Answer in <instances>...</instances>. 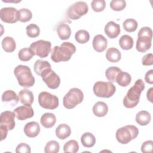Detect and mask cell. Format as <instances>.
Listing matches in <instances>:
<instances>
[{
    "label": "cell",
    "mask_w": 153,
    "mask_h": 153,
    "mask_svg": "<svg viewBox=\"0 0 153 153\" xmlns=\"http://www.w3.org/2000/svg\"><path fill=\"white\" fill-rule=\"evenodd\" d=\"M76 51L75 46L70 42H64L60 46H54L51 50V59L56 63L70 60Z\"/></svg>",
    "instance_id": "1"
},
{
    "label": "cell",
    "mask_w": 153,
    "mask_h": 153,
    "mask_svg": "<svg viewBox=\"0 0 153 153\" xmlns=\"http://www.w3.org/2000/svg\"><path fill=\"white\" fill-rule=\"evenodd\" d=\"M145 89V84L142 79L136 81L134 84L128 90L123 99V105L127 108H133L138 104L140 96Z\"/></svg>",
    "instance_id": "2"
},
{
    "label": "cell",
    "mask_w": 153,
    "mask_h": 153,
    "mask_svg": "<svg viewBox=\"0 0 153 153\" xmlns=\"http://www.w3.org/2000/svg\"><path fill=\"white\" fill-rule=\"evenodd\" d=\"M14 74L19 84L23 87H31L35 84V79L31 70L26 65H19L17 66L14 68Z\"/></svg>",
    "instance_id": "3"
},
{
    "label": "cell",
    "mask_w": 153,
    "mask_h": 153,
    "mask_svg": "<svg viewBox=\"0 0 153 153\" xmlns=\"http://www.w3.org/2000/svg\"><path fill=\"white\" fill-rule=\"evenodd\" d=\"M152 31L151 27L145 26L140 28L137 33L136 50L140 53H145L151 47Z\"/></svg>",
    "instance_id": "4"
},
{
    "label": "cell",
    "mask_w": 153,
    "mask_h": 153,
    "mask_svg": "<svg viewBox=\"0 0 153 153\" xmlns=\"http://www.w3.org/2000/svg\"><path fill=\"white\" fill-rule=\"evenodd\" d=\"M139 134L137 127L133 125H127L118 128L115 134L117 141L121 144H127L135 139Z\"/></svg>",
    "instance_id": "5"
},
{
    "label": "cell",
    "mask_w": 153,
    "mask_h": 153,
    "mask_svg": "<svg viewBox=\"0 0 153 153\" xmlns=\"http://www.w3.org/2000/svg\"><path fill=\"white\" fill-rule=\"evenodd\" d=\"M84 99L82 91L78 88H72L65 95L63 99V106L68 109H73L81 103Z\"/></svg>",
    "instance_id": "6"
},
{
    "label": "cell",
    "mask_w": 153,
    "mask_h": 153,
    "mask_svg": "<svg viewBox=\"0 0 153 153\" xmlns=\"http://www.w3.org/2000/svg\"><path fill=\"white\" fill-rule=\"evenodd\" d=\"M115 91V86L109 81H97L93 85V92L99 97L109 98L114 95Z\"/></svg>",
    "instance_id": "7"
},
{
    "label": "cell",
    "mask_w": 153,
    "mask_h": 153,
    "mask_svg": "<svg viewBox=\"0 0 153 153\" xmlns=\"http://www.w3.org/2000/svg\"><path fill=\"white\" fill-rule=\"evenodd\" d=\"M88 11V7L84 1H77L71 5L67 10V16L71 20H78Z\"/></svg>",
    "instance_id": "8"
},
{
    "label": "cell",
    "mask_w": 153,
    "mask_h": 153,
    "mask_svg": "<svg viewBox=\"0 0 153 153\" xmlns=\"http://www.w3.org/2000/svg\"><path fill=\"white\" fill-rule=\"evenodd\" d=\"M39 105L43 108L47 109H54L59 106L58 97L46 91L41 92L38 96Z\"/></svg>",
    "instance_id": "9"
},
{
    "label": "cell",
    "mask_w": 153,
    "mask_h": 153,
    "mask_svg": "<svg viewBox=\"0 0 153 153\" xmlns=\"http://www.w3.org/2000/svg\"><path fill=\"white\" fill-rule=\"evenodd\" d=\"M51 43L48 41L40 39L32 42L29 48L32 49L35 55L41 58L47 57L51 51Z\"/></svg>",
    "instance_id": "10"
},
{
    "label": "cell",
    "mask_w": 153,
    "mask_h": 153,
    "mask_svg": "<svg viewBox=\"0 0 153 153\" xmlns=\"http://www.w3.org/2000/svg\"><path fill=\"white\" fill-rule=\"evenodd\" d=\"M41 76L43 81L50 88L56 89L60 85V78L51 68L45 69L42 73Z\"/></svg>",
    "instance_id": "11"
},
{
    "label": "cell",
    "mask_w": 153,
    "mask_h": 153,
    "mask_svg": "<svg viewBox=\"0 0 153 153\" xmlns=\"http://www.w3.org/2000/svg\"><path fill=\"white\" fill-rule=\"evenodd\" d=\"M0 18L7 23H14L19 20V11L14 7H4L1 9Z\"/></svg>",
    "instance_id": "12"
},
{
    "label": "cell",
    "mask_w": 153,
    "mask_h": 153,
    "mask_svg": "<svg viewBox=\"0 0 153 153\" xmlns=\"http://www.w3.org/2000/svg\"><path fill=\"white\" fill-rule=\"evenodd\" d=\"M13 112L16 117L20 121L32 118L34 115V111L30 105H23L16 108Z\"/></svg>",
    "instance_id": "13"
},
{
    "label": "cell",
    "mask_w": 153,
    "mask_h": 153,
    "mask_svg": "<svg viewBox=\"0 0 153 153\" xmlns=\"http://www.w3.org/2000/svg\"><path fill=\"white\" fill-rule=\"evenodd\" d=\"M15 115L13 112L5 111L1 114L0 125L6 126L8 130H12L15 127Z\"/></svg>",
    "instance_id": "14"
},
{
    "label": "cell",
    "mask_w": 153,
    "mask_h": 153,
    "mask_svg": "<svg viewBox=\"0 0 153 153\" xmlns=\"http://www.w3.org/2000/svg\"><path fill=\"white\" fill-rule=\"evenodd\" d=\"M104 31L109 38H115L120 33V26L113 21H110L105 25Z\"/></svg>",
    "instance_id": "15"
},
{
    "label": "cell",
    "mask_w": 153,
    "mask_h": 153,
    "mask_svg": "<svg viewBox=\"0 0 153 153\" xmlns=\"http://www.w3.org/2000/svg\"><path fill=\"white\" fill-rule=\"evenodd\" d=\"M93 47L97 52L101 53L105 50L108 46V41L102 35H96L93 39Z\"/></svg>",
    "instance_id": "16"
},
{
    "label": "cell",
    "mask_w": 153,
    "mask_h": 153,
    "mask_svg": "<svg viewBox=\"0 0 153 153\" xmlns=\"http://www.w3.org/2000/svg\"><path fill=\"white\" fill-rule=\"evenodd\" d=\"M40 129V126L37 122L31 121L25 126L24 133L29 137H35L39 133Z\"/></svg>",
    "instance_id": "17"
},
{
    "label": "cell",
    "mask_w": 153,
    "mask_h": 153,
    "mask_svg": "<svg viewBox=\"0 0 153 153\" xmlns=\"http://www.w3.org/2000/svg\"><path fill=\"white\" fill-rule=\"evenodd\" d=\"M20 102L24 105H31L34 100L33 93L28 89L21 90L18 94Z\"/></svg>",
    "instance_id": "18"
},
{
    "label": "cell",
    "mask_w": 153,
    "mask_h": 153,
    "mask_svg": "<svg viewBox=\"0 0 153 153\" xmlns=\"http://www.w3.org/2000/svg\"><path fill=\"white\" fill-rule=\"evenodd\" d=\"M56 122V117L53 113L47 112L44 114L40 119L41 125L45 128H49L53 127Z\"/></svg>",
    "instance_id": "19"
},
{
    "label": "cell",
    "mask_w": 153,
    "mask_h": 153,
    "mask_svg": "<svg viewBox=\"0 0 153 153\" xmlns=\"http://www.w3.org/2000/svg\"><path fill=\"white\" fill-rule=\"evenodd\" d=\"M57 33L62 40H66L69 38L71 35V29L69 26L65 23H60L57 27Z\"/></svg>",
    "instance_id": "20"
},
{
    "label": "cell",
    "mask_w": 153,
    "mask_h": 153,
    "mask_svg": "<svg viewBox=\"0 0 153 153\" xmlns=\"http://www.w3.org/2000/svg\"><path fill=\"white\" fill-rule=\"evenodd\" d=\"M55 132L56 136L59 139L64 140L71 135V129L66 124H61L57 127Z\"/></svg>",
    "instance_id": "21"
},
{
    "label": "cell",
    "mask_w": 153,
    "mask_h": 153,
    "mask_svg": "<svg viewBox=\"0 0 153 153\" xmlns=\"http://www.w3.org/2000/svg\"><path fill=\"white\" fill-rule=\"evenodd\" d=\"M108 111V106L103 102H96L93 107V112L94 114L99 117H105Z\"/></svg>",
    "instance_id": "22"
},
{
    "label": "cell",
    "mask_w": 153,
    "mask_h": 153,
    "mask_svg": "<svg viewBox=\"0 0 153 153\" xmlns=\"http://www.w3.org/2000/svg\"><path fill=\"white\" fill-rule=\"evenodd\" d=\"M19 100V96L13 90H6L3 93L2 95V101L3 102L10 103L12 105H16L18 103Z\"/></svg>",
    "instance_id": "23"
},
{
    "label": "cell",
    "mask_w": 153,
    "mask_h": 153,
    "mask_svg": "<svg viewBox=\"0 0 153 153\" xmlns=\"http://www.w3.org/2000/svg\"><path fill=\"white\" fill-rule=\"evenodd\" d=\"M106 59L112 63H116L120 60L121 58V52L115 47L109 48L106 52Z\"/></svg>",
    "instance_id": "24"
},
{
    "label": "cell",
    "mask_w": 153,
    "mask_h": 153,
    "mask_svg": "<svg viewBox=\"0 0 153 153\" xmlns=\"http://www.w3.org/2000/svg\"><path fill=\"white\" fill-rule=\"evenodd\" d=\"M151 119V116L146 111H141L137 113L136 115V121L140 126H146L148 125Z\"/></svg>",
    "instance_id": "25"
},
{
    "label": "cell",
    "mask_w": 153,
    "mask_h": 153,
    "mask_svg": "<svg viewBox=\"0 0 153 153\" xmlns=\"http://www.w3.org/2000/svg\"><path fill=\"white\" fill-rule=\"evenodd\" d=\"M3 50L7 53L14 51L16 48V44L14 39L11 36L5 37L1 42Z\"/></svg>",
    "instance_id": "26"
},
{
    "label": "cell",
    "mask_w": 153,
    "mask_h": 153,
    "mask_svg": "<svg viewBox=\"0 0 153 153\" xmlns=\"http://www.w3.org/2000/svg\"><path fill=\"white\" fill-rule=\"evenodd\" d=\"M81 142L84 147L91 148L96 143V138L91 133L86 132L81 136Z\"/></svg>",
    "instance_id": "27"
},
{
    "label": "cell",
    "mask_w": 153,
    "mask_h": 153,
    "mask_svg": "<svg viewBox=\"0 0 153 153\" xmlns=\"http://www.w3.org/2000/svg\"><path fill=\"white\" fill-rule=\"evenodd\" d=\"M51 68V65L48 61L42 60H37L33 66L34 71L38 75L41 76L42 73L47 69Z\"/></svg>",
    "instance_id": "28"
},
{
    "label": "cell",
    "mask_w": 153,
    "mask_h": 153,
    "mask_svg": "<svg viewBox=\"0 0 153 153\" xmlns=\"http://www.w3.org/2000/svg\"><path fill=\"white\" fill-rule=\"evenodd\" d=\"M131 81V75L128 73L126 72H123L122 71L118 74L116 78V82L121 87L128 86L130 84Z\"/></svg>",
    "instance_id": "29"
},
{
    "label": "cell",
    "mask_w": 153,
    "mask_h": 153,
    "mask_svg": "<svg viewBox=\"0 0 153 153\" xmlns=\"http://www.w3.org/2000/svg\"><path fill=\"white\" fill-rule=\"evenodd\" d=\"M119 45L123 50H130L133 46V39L131 36L128 35H124L119 39Z\"/></svg>",
    "instance_id": "30"
},
{
    "label": "cell",
    "mask_w": 153,
    "mask_h": 153,
    "mask_svg": "<svg viewBox=\"0 0 153 153\" xmlns=\"http://www.w3.org/2000/svg\"><path fill=\"white\" fill-rule=\"evenodd\" d=\"M121 70L117 66L108 68L105 71V76L109 82H116V78Z\"/></svg>",
    "instance_id": "31"
},
{
    "label": "cell",
    "mask_w": 153,
    "mask_h": 153,
    "mask_svg": "<svg viewBox=\"0 0 153 153\" xmlns=\"http://www.w3.org/2000/svg\"><path fill=\"white\" fill-rule=\"evenodd\" d=\"M35 56L34 53L30 48L25 47L21 49L18 53L19 59L23 62H27L30 60Z\"/></svg>",
    "instance_id": "32"
},
{
    "label": "cell",
    "mask_w": 153,
    "mask_h": 153,
    "mask_svg": "<svg viewBox=\"0 0 153 153\" xmlns=\"http://www.w3.org/2000/svg\"><path fill=\"white\" fill-rule=\"evenodd\" d=\"M75 39L79 44H85L89 41L90 34L85 30H79L75 33Z\"/></svg>",
    "instance_id": "33"
},
{
    "label": "cell",
    "mask_w": 153,
    "mask_h": 153,
    "mask_svg": "<svg viewBox=\"0 0 153 153\" xmlns=\"http://www.w3.org/2000/svg\"><path fill=\"white\" fill-rule=\"evenodd\" d=\"M138 24L136 20L133 19H127L123 23L124 29L128 32H133L135 31L137 27Z\"/></svg>",
    "instance_id": "34"
},
{
    "label": "cell",
    "mask_w": 153,
    "mask_h": 153,
    "mask_svg": "<svg viewBox=\"0 0 153 153\" xmlns=\"http://www.w3.org/2000/svg\"><path fill=\"white\" fill-rule=\"evenodd\" d=\"M79 150L78 143L75 140H70L65 143L63 151L65 152L75 153Z\"/></svg>",
    "instance_id": "35"
},
{
    "label": "cell",
    "mask_w": 153,
    "mask_h": 153,
    "mask_svg": "<svg viewBox=\"0 0 153 153\" xmlns=\"http://www.w3.org/2000/svg\"><path fill=\"white\" fill-rule=\"evenodd\" d=\"M59 143L56 140H50L48 142L44 148L45 153H57L59 151Z\"/></svg>",
    "instance_id": "36"
},
{
    "label": "cell",
    "mask_w": 153,
    "mask_h": 153,
    "mask_svg": "<svg viewBox=\"0 0 153 153\" xmlns=\"http://www.w3.org/2000/svg\"><path fill=\"white\" fill-rule=\"evenodd\" d=\"M26 34L30 38H36L40 33V29L35 24L31 23L27 25L26 27Z\"/></svg>",
    "instance_id": "37"
},
{
    "label": "cell",
    "mask_w": 153,
    "mask_h": 153,
    "mask_svg": "<svg viewBox=\"0 0 153 153\" xmlns=\"http://www.w3.org/2000/svg\"><path fill=\"white\" fill-rule=\"evenodd\" d=\"M32 17V13L27 8H21L19 10V20L21 22H27Z\"/></svg>",
    "instance_id": "38"
},
{
    "label": "cell",
    "mask_w": 153,
    "mask_h": 153,
    "mask_svg": "<svg viewBox=\"0 0 153 153\" xmlns=\"http://www.w3.org/2000/svg\"><path fill=\"white\" fill-rule=\"evenodd\" d=\"M126 7V2L124 0H112L110 2V7L112 10L120 11Z\"/></svg>",
    "instance_id": "39"
},
{
    "label": "cell",
    "mask_w": 153,
    "mask_h": 153,
    "mask_svg": "<svg viewBox=\"0 0 153 153\" xmlns=\"http://www.w3.org/2000/svg\"><path fill=\"white\" fill-rule=\"evenodd\" d=\"M92 10L96 12H100L106 7V2L104 0H93L91 2Z\"/></svg>",
    "instance_id": "40"
},
{
    "label": "cell",
    "mask_w": 153,
    "mask_h": 153,
    "mask_svg": "<svg viewBox=\"0 0 153 153\" xmlns=\"http://www.w3.org/2000/svg\"><path fill=\"white\" fill-rule=\"evenodd\" d=\"M16 152L17 153H30L31 149L30 146L27 144L25 143H20L17 146Z\"/></svg>",
    "instance_id": "41"
},
{
    "label": "cell",
    "mask_w": 153,
    "mask_h": 153,
    "mask_svg": "<svg viewBox=\"0 0 153 153\" xmlns=\"http://www.w3.org/2000/svg\"><path fill=\"white\" fill-rule=\"evenodd\" d=\"M153 142L152 140H146L144 142L141 146V151L143 153L151 152L152 151Z\"/></svg>",
    "instance_id": "42"
},
{
    "label": "cell",
    "mask_w": 153,
    "mask_h": 153,
    "mask_svg": "<svg viewBox=\"0 0 153 153\" xmlns=\"http://www.w3.org/2000/svg\"><path fill=\"white\" fill-rule=\"evenodd\" d=\"M142 63L144 66H151L153 64V55L152 53L145 54L142 59Z\"/></svg>",
    "instance_id": "43"
},
{
    "label": "cell",
    "mask_w": 153,
    "mask_h": 153,
    "mask_svg": "<svg viewBox=\"0 0 153 153\" xmlns=\"http://www.w3.org/2000/svg\"><path fill=\"white\" fill-rule=\"evenodd\" d=\"M145 80L147 83L150 84H153V70L150 69L145 75Z\"/></svg>",
    "instance_id": "44"
},
{
    "label": "cell",
    "mask_w": 153,
    "mask_h": 153,
    "mask_svg": "<svg viewBox=\"0 0 153 153\" xmlns=\"http://www.w3.org/2000/svg\"><path fill=\"white\" fill-rule=\"evenodd\" d=\"M8 128L3 125H0V132H1V140H4L7 136Z\"/></svg>",
    "instance_id": "45"
},
{
    "label": "cell",
    "mask_w": 153,
    "mask_h": 153,
    "mask_svg": "<svg viewBox=\"0 0 153 153\" xmlns=\"http://www.w3.org/2000/svg\"><path fill=\"white\" fill-rule=\"evenodd\" d=\"M152 91H153V88L151 87L150 88L148 91H147V94H146V96H147V99L148 100L152 103Z\"/></svg>",
    "instance_id": "46"
}]
</instances>
